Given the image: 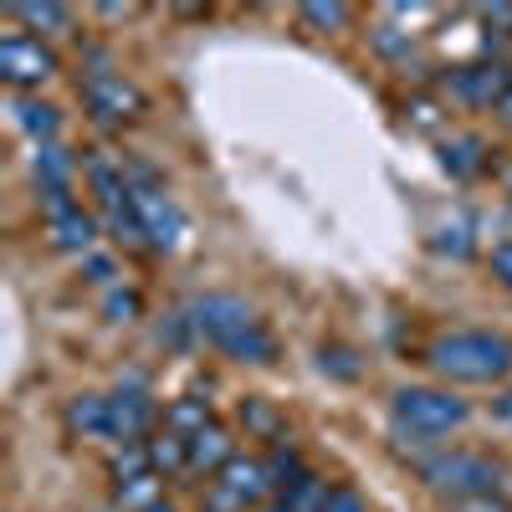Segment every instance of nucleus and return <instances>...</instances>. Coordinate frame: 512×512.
<instances>
[{
  "instance_id": "obj_1",
  "label": "nucleus",
  "mask_w": 512,
  "mask_h": 512,
  "mask_svg": "<svg viewBox=\"0 0 512 512\" xmlns=\"http://www.w3.org/2000/svg\"><path fill=\"white\" fill-rule=\"evenodd\" d=\"M431 364L446 379L461 384H492L502 374H512V344L502 333H482V328H461V333H441L431 344Z\"/></svg>"
},
{
  "instance_id": "obj_2",
  "label": "nucleus",
  "mask_w": 512,
  "mask_h": 512,
  "mask_svg": "<svg viewBox=\"0 0 512 512\" xmlns=\"http://www.w3.org/2000/svg\"><path fill=\"white\" fill-rule=\"evenodd\" d=\"M420 477L431 482L436 492H451V497H482L502 482L497 461L487 456H472V451H441L431 461H420Z\"/></svg>"
},
{
  "instance_id": "obj_3",
  "label": "nucleus",
  "mask_w": 512,
  "mask_h": 512,
  "mask_svg": "<svg viewBox=\"0 0 512 512\" xmlns=\"http://www.w3.org/2000/svg\"><path fill=\"white\" fill-rule=\"evenodd\" d=\"M395 420L405 425L410 436L431 441V436L456 431V425L466 420V400H456L446 390H400L395 395Z\"/></svg>"
},
{
  "instance_id": "obj_4",
  "label": "nucleus",
  "mask_w": 512,
  "mask_h": 512,
  "mask_svg": "<svg viewBox=\"0 0 512 512\" xmlns=\"http://www.w3.org/2000/svg\"><path fill=\"white\" fill-rule=\"evenodd\" d=\"M190 323L210 338L216 349H231L241 333L256 328V313L241 303V297H226V292H210V297H195L190 303Z\"/></svg>"
},
{
  "instance_id": "obj_5",
  "label": "nucleus",
  "mask_w": 512,
  "mask_h": 512,
  "mask_svg": "<svg viewBox=\"0 0 512 512\" xmlns=\"http://www.w3.org/2000/svg\"><path fill=\"white\" fill-rule=\"evenodd\" d=\"M82 103H88V113L103 128H118V123H128L134 113H144L139 88H128V82L113 77V72H88V77H82Z\"/></svg>"
},
{
  "instance_id": "obj_6",
  "label": "nucleus",
  "mask_w": 512,
  "mask_h": 512,
  "mask_svg": "<svg viewBox=\"0 0 512 512\" xmlns=\"http://www.w3.org/2000/svg\"><path fill=\"white\" fill-rule=\"evenodd\" d=\"M128 200H134V216H139L149 246H164V251H169V246L180 241L185 216H180L175 205H169V195H164L159 185H128Z\"/></svg>"
},
{
  "instance_id": "obj_7",
  "label": "nucleus",
  "mask_w": 512,
  "mask_h": 512,
  "mask_svg": "<svg viewBox=\"0 0 512 512\" xmlns=\"http://www.w3.org/2000/svg\"><path fill=\"white\" fill-rule=\"evenodd\" d=\"M57 72V57L41 47V41H26V36H6L0 41V77L11 88H36Z\"/></svg>"
},
{
  "instance_id": "obj_8",
  "label": "nucleus",
  "mask_w": 512,
  "mask_h": 512,
  "mask_svg": "<svg viewBox=\"0 0 512 512\" xmlns=\"http://www.w3.org/2000/svg\"><path fill=\"white\" fill-rule=\"evenodd\" d=\"M451 88L466 103H502V93L512 88V72L507 67H456L451 72Z\"/></svg>"
},
{
  "instance_id": "obj_9",
  "label": "nucleus",
  "mask_w": 512,
  "mask_h": 512,
  "mask_svg": "<svg viewBox=\"0 0 512 512\" xmlns=\"http://www.w3.org/2000/svg\"><path fill=\"white\" fill-rule=\"evenodd\" d=\"M67 420H72V431L93 436V441H118V415H113V400H103V395L72 400L67 405Z\"/></svg>"
},
{
  "instance_id": "obj_10",
  "label": "nucleus",
  "mask_w": 512,
  "mask_h": 512,
  "mask_svg": "<svg viewBox=\"0 0 512 512\" xmlns=\"http://www.w3.org/2000/svg\"><path fill=\"white\" fill-rule=\"evenodd\" d=\"M221 487L236 492L241 502H262L272 492V477H267V461H246V456H231L226 472H221Z\"/></svg>"
},
{
  "instance_id": "obj_11",
  "label": "nucleus",
  "mask_w": 512,
  "mask_h": 512,
  "mask_svg": "<svg viewBox=\"0 0 512 512\" xmlns=\"http://www.w3.org/2000/svg\"><path fill=\"white\" fill-rule=\"evenodd\" d=\"M231 461V436L221 431V425H205V431L190 441V466L195 472H226Z\"/></svg>"
},
{
  "instance_id": "obj_12",
  "label": "nucleus",
  "mask_w": 512,
  "mask_h": 512,
  "mask_svg": "<svg viewBox=\"0 0 512 512\" xmlns=\"http://www.w3.org/2000/svg\"><path fill=\"white\" fill-rule=\"evenodd\" d=\"M113 415H118V441H139L149 431V420H154V405L144 395H113Z\"/></svg>"
},
{
  "instance_id": "obj_13",
  "label": "nucleus",
  "mask_w": 512,
  "mask_h": 512,
  "mask_svg": "<svg viewBox=\"0 0 512 512\" xmlns=\"http://www.w3.org/2000/svg\"><path fill=\"white\" fill-rule=\"evenodd\" d=\"M205 425H210V400H195V395L175 400V405H169V415H164V431H175L185 441H195Z\"/></svg>"
},
{
  "instance_id": "obj_14",
  "label": "nucleus",
  "mask_w": 512,
  "mask_h": 512,
  "mask_svg": "<svg viewBox=\"0 0 512 512\" xmlns=\"http://www.w3.org/2000/svg\"><path fill=\"white\" fill-rule=\"evenodd\" d=\"M93 236H98V226H93V216H82V210H62V216H52V241L62 251H88Z\"/></svg>"
},
{
  "instance_id": "obj_15",
  "label": "nucleus",
  "mask_w": 512,
  "mask_h": 512,
  "mask_svg": "<svg viewBox=\"0 0 512 512\" xmlns=\"http://www.w3.org/2000/svg\"><path fill=\"white\" fill-rule=\"evenodd\" d=\"M88 180H93V190H98V200H103V205H118V200L128 195L123 164H113L108 154H88Z\"/></svg>"
},
{
  "instance_id": "obj_16",
  "label": "nucleus",
  "mask_w": 512,
  "mask_h": 512,
  "mask_svg": "<svg viewBox=\"0 0 512 512\" xmlns=\"http://www.w3.org/2000/svg\"><path fill=\"white\" fill-rule=\"evenodd\" d=\"M108 472H113V482L123 487V482H134V477H149L154 472V461H149V441H128V446H118L113 451V461H108Z\"/></svg>"
},
{
  "instance_id": "obj_17",
  "label": "nucleus",
  "mask_w": 512,
  "mask_h": 512,
  "mask_svg": "<svg viewBox=\"0 0 512 512\" xmlns=\"http://www.w3.org/2000/svg\"><path fill=\"white\" fill-rule=\"evenodd\" d=\"M159 502H164V482H159V472L134 477V482H123V487H118V512H149V507H159Z\"/></svg>"
},
{
  "instance_id": "obj_18",
  "label": "nucleus",
  "mask_w": 512,
  "mask_h": 512,
  "mask_svg": "<svg viewBox=\"0 0 512 512\" xmlns=\"http://www.w3.org/2000/svg\"><path fill=\"white\" fill-rule=\"evenodd\" d=\"M149 461H154V472H180V466H190V441L175 431H159L149 441Z\"/></svg>"
},
{
  "instance_id": "obj_19",
  "label": "nucleus",
  "mask_w": 512,
  "mask_h": 512,
  "mask_svg": "<svg viewBox=\"0 0 512 512\" xmlns=\"http://www.w3.org/2000/svg\"><path fill=\"white\" fill-rule=\"evenodd\" d=\"M328 497H333V492H328L318 477H303L297 487H287V492H282V507H287V512H323V507H328Z\"/></svg>"
},
{
  "instance_id": "obj_20",
  "label": "nucleus",
  "mask_w": 512,
  "mask_h": 512,
  "mask_svg": "<svg viewBox=\"0 0 512 512\" xmlns=\"http://www.w3.org/2000/svg\"><path fill=\"white\" fill-rule=\"evenodd\" d=\"M103 216H108V226H113V236H123L128 246H149V236H144V226H139V216H134V200H118V205H103Z\"/></svg>"
},
{
  "instance_id": "obj_21",
  "label": "nucleus",
  "mask_w": 512,
  "mask_h": 512,
  "mask_svg": "<svg viewBox=\"0 0 512 512\" xmlns=\"http://www.w3.org/2000/svg\"><path fill=\"white\" fill-rule=\"evenodd\" d=\"M36 175H41V185H47V190H67L72 154H67V149H57V144H47V149L36 154Z\"/></svg>"
},
{
  "instance_id": "obj_22",
  "label": "nucleus",
  "mask_w": 512,
  "mask_h": 512,
  "mask_svg": "<svg viewBox=\"0 0 512 512\" xmlns=\"http://www.w3.org/2000/svg\"><path fill=\"white\" fill-rule=\"evenodd\" d=\"M16 123L26 128V134L47 139V134H57V108H47V103H31V98H21V103H16Z\"/></svg>"
},
{
  "instance_id": "obj_23",
  "label": "nucleus",
  "mask_w": 512,
  "mask_h": 512,
  "mask_svg": "<svg viewBox=\"0 0 512 512\" xmlns=\"http://www.w3.org/2000/svg\"><path fill=\"white\" fill-rule=\"evenodd\" d=\"M11 11H16L26 26H36V31H41V26H47V31H67V21H72L67 6H36V0H31V6H11Z\"/></svg>"
},
{
  "instance_id": "obj_24",
  "label": "nucleus",
  "mask_w": 512,
  "mask_h": 512,
  "mask_svg": "<svg viewBox=\"0 0 512 512\" xmlns=\"http://www.w3.org/2000/svg\"><path fill=\"white\" fill-rule=\"evenodd\" d=\"M303 21L318 26V31H338V26L349 21V6H338V0H308V6H303Z\"/></svg>"
},
{
  "instance_id": "obj_25",
  "label": "nucleus",
  "mask_w": 512,
  "mask_h": 512,
  "mask_svg": "<svg viewBox=\"0 0 512 512\" xmlns=\"http://www.w3.org/2000/svg\"><path fill=\"white\" fill-rule=\"evenodd\" d=\"M446 169H456V175H472V169L482 164V144L477 139H456V144H446Z\"/></svg>"
},
{
  "instance_id": "obj_26",
  "label": "nucleus",
  "mask_w": 512,
  "mask_h": 512,
  "mask_svg": "<svg viewBox=\"0 0 512 512\" xmlns=\"http://www.w3.org/2000/svg\"><path fill=\"white\" fill-rule=\"evenodd\" d=\"M103 313H108L113 323H128V318H139V292H123V287H113V292L103 297Z\"/></svg>"
},
{
  "instance_id": "obj_27",
  "label": "nucleus",
  "mask_w": 512,
  "mask_h": 512,
  "mask_svg": "<svg viewBox=\"0 0 512 512\" xmlns=\"http://www.w3.org/2000/svg\"><path fill=\"white\" fill-rule=\"evenodd\" d=\"M451 512H507V502L492 497V492H482V497H451Z\"/></svg>"
},
{
  "instance_id": "obj_28",
  "label": "nucleus",
  "mask_w": 512,
  "mask_h": 512,
  "mask_svg": "<svg viewBox=\"0 0 512 512\" xmlns=\"http://www.w3.org/2000/svg\"><path fill=\"white\" fill-rule=\"evenodd\" d=\"M82 272H88L98 287H108V282H113V262H108V256H88V262H82Z\"/></svg>"
},
{
  "instance_id": "obj_29",
  "label": "nucleus",
  "mask_w": 512,
  "mask_h": 512,
  "mask_svg": "<svg viewBox=\"0 0 512 512\" xmlns=\"http://www.w3.org/2000/svg\"><path fill=\"white\" fill-rule=\"evenodd\" d=\"M492 267H497V277L512 287V241H502V246L492 251Z\"/></svg>"
},
{
  "instance_id": "obj_30",
  "label": "nucleus",
  "mask_w": 512,
  "mask_h": 512,
  "mask_svg": "<svg viewBox=\"0 0 512 512\" xmlns=\"http://www.w3.org/2000/svg\"><path fill=\"white\" fill-rule=\"evenodd\" d=\"M323 512H369V507H364V502H359V497H354V492H333V497H328V507H323Z\"/></svg>"
},
{
  "instance_id": "obj_31",
  "label": "nucleus",
  "mask_w": 512,
  "mask_h": 512,
  "mask_svg": "<svg viewBox=\"0 0 512 512\" xmlns=\"http://www.w3.org/2000/svg\"><path fill=\"white\" fill-rule=\"evenodd\" d=\"M487 21H492V26H512V6H492Z\"/></svg>"
},
{
  "instance_id": "obj_32",
  "label": "nucleus",
  "mask_w": 512,
  "mask_h": 512,
  "mask_svg": "<svg viewBox=\"0 0 512 512\" xmlns=\"http://www.w3.org/2000/svg\"><path fill=\"white\" fill-rule=\"evenodd\" d=\"M241 415H246L251 425H262V431H272V415H267V410H241Z\"/></svg>"
},
{
  "instance_id": "obj_33",
  "label": "nucleus",
  "mask_w": 512,
  "mask_h": 512,
  "mask_svg": "<svg viewBox=\"0 0 512 512\" xmlns=\"http://www.w3.org/2000/svg\"><path fill=\"white\" fill-rule=\"evenodd\" d=\"M497 108H502V118H512V88L502 93V103H497Z\"/></svg>"
},
{
  "instance_id": "obj_34",
  "label": "nucleus",
  "mask_w": 512,
  "mask_h": 512,
  "mask_svg": "<svg viewBox=\"0 0 512 512\" xmlns=\"http://www.w3.org/2000/svg\"><path fill=\"white\" fill-rule=\"evenodd\" d=\"M502 415H507V420H512V395H507V400H502Z\"/></svg>"
},
{
  "instance_id": "obj_35",
  "label": "nucleus",
  "mask_w": 512,
  "mask_h": 512,
  "mask_svg": "<svg viewBox=\"0 0 512 512\" xmlns=\"http://www.w3.org/2000/svg\"><path fill=\"white\" fill-rule=\"evenodd\" d=\"M149 512H175V507H169V502H159V507H149Z\"/></svg>"
},
{
  "instance_id": "obj_36",
  "label": "nucleus",
  "mask_w": 512,
  "mask_h": 512,
  "mask_svg": "<svg viewBox=\"0 0 512 512\" xmlns=\"http://www.w3.org/2000/svg\"><path fill=\"white\" fill-rule=\"evenodd\" d=\"M262 512H287V507H282V502H277V507H262Z\"/></svg>"
}]
</instances>
